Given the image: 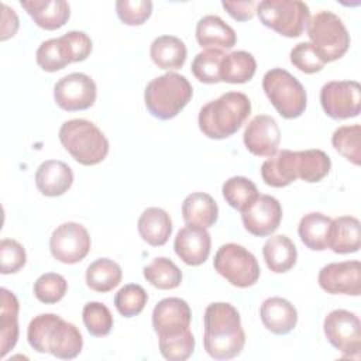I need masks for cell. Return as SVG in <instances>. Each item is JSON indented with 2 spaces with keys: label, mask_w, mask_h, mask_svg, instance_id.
I'll return each instance as SVG.
<instances>
[{
  "label": "cell",
  "mask_w": 361,
  "mask_h": 361,
  "mask_svg": "<svg viewBox=\"0 0 361 361\" xmlns=\"http://www.w3.org/2000/svg\"><path fill=\"white\" fill-rule=\"evenodd\" d=\"M203 345L214 360L237 357L245 344V333L238 310L227 302L210 303L203 316Z\"/></svg>",
  "instance_id": "1"
},
{
  "label": "cell",
  "mask_w": 361,
  "mask_h": 361,
  "mask_svg": "<svg viewBox=\"0 0 361 361\" xmlns=\"http://www.w3.org/2000/svg\"><path fill=\"white\" fill-rule=\"evenodd\" d=\"M27 338L35 351L48 353L61 360L78 357L83 347L79 329L55 313L35 316L28 324Z\"/></svg>",
  "instance_id": "2"
},
{
  "label": "cell",
  "mask_w": 361,
  "mask_h": 361,
  "mask_svg": "<svg viewBox=\"0 0 361 361\" xmlns=\"http://www.w3.org/2000/svg\"><path fill=\"white\" fill-rule=\"evenodd\" d=\"M251 114V102L241 92H227L204 104L197 117L200 131L212 140L235 134Z\"/></svg>",
  "instance_id": "3"
},
{
  "label": "cell",
  "mask_w": 361,
  "mask_h": 361,
  "mask_svg": "<svg viewBox=\"0 0 361 361\" xmlns=\"http://www.w3.org/2000/svg\"><path fill=\"white\" fill-rule=\"evenodd\" d=\"M58 137L62 147L82 165H97L109 154L106 135L89 120L73 118L65 121L59 128Z\"/></svg>",
  "instance_id": "4"
},
{
  "label": "cell",
  "mask_w": 361,
  "mask_h": 361,
  "mask_svg": "<svg viewBox=\"0 0 361 361\" xmlns=\"http://www.w3.org/2000/svg\"><path fill=\"white\" fill-rule=\"evenodd\" d=\"M192 94V85L183 75L168 72L147 85L144 102L155 118L171 120L190 102Z\"/></svg>",
  "instance_id": "5"
},
{
  "label": "cell",
  "mask_w": 361,
  "mask_h": 361,
  "mask_svg": "<svg viewBox=\"0 0 361 361\" xmlns=\"http://www.w3.org/2000/svg\"><path fill=\"white\" fill-rule=\"evenodd\" d=\"M306 30L312 45L326 63L340 59L350 48V34L343 20L331 11L316 13L309 18Z\"/></svg>",
  "instance_id": "6"
},
{
  "label": "cell",
  "mask_w": 361,
  "mask_h": 361,
  "mask_svg": "<svg viewBox=\"0 0 361 361\" xmlns=\"http://www.w3.org/2000/svg\"><path fill=\"white\" fill-rule=\"evenodd\" d=\"M262 89L283 118H296L306 109L307 96L303 85L285 69L268 71L262 78Z\"/></svg>",
  "instance_id": "7"
},
{
  "label": "cell",
  "mask_w": 361,
  "mask_h": 361,
  "mask_svg": "<svg viewBox=\"0 0 361 361\" xmlns=\"http://www.w3.org/2000/svg\"><path fill=\"white\" fill-rule=\"evenodd\" d=\"M255 11L265 27L288 38L302 35L310 18L307 4L299 0H262Z\"/></svg>",
  "instance_id": "8"
},
{
  "label": "cell",
  "mask_w": 361,
  "mask_h": 361,
  "mask_svg": "<svg viewBox=\"0 0 361 361\" xmlns=\"http://www.w3.org/2000/svg\"><path fill=\"white\" fill-rule=\"evenodd\" d=\"M213 267L227 282L237 288L252 286L261 274L254 254L235 243L223 244L217 250Z\"/></svg>",
  "instance_id": "9"
},
{
  "label": "cell",
  "mask_w": 361,
  "mask_h": 361,
  "mask_svg": "<svg viewBox=\"0 0 361 361\" xmlns=\"http://www.w3.org/2000/svg\"><path fill=\"white\" fill-rule=\"evenodd\" d=\"M327 341L341 353V357L358 358L361 350V322L350 310H331L323 322Z\"/></svg>",
  "instance_id": "10"
},
{
  "label": "cell",
  "mask_w": 361,
  "mask_h": 361,
  "mask_svg": "<svg viewBox=\"0 0 361 361\" xmlns=\"http://www.w3.org/2000/svg\"><path fill=\"white\" fill-rule=\"evenodd\" d=\"M320 104L334 120L357 117L361 111V87L357 80H331L320 90Z\"/></svg>",
  "instance_id": "11"
},
{
  "label": "cell",
  "mask_w": 361,
  "mask_h": 361,
  "mask_svg": "<svg viewBox=\"0 0 361 361\" xmlns=\"http://www.w3.org/2000/svg\"><path fill=\"white\" fill-rule=\"evenodd\" d=\"M90 235L87 230L75 221L58 226L49 238V251L52 257L63 264H76L90 251Z\"/></svg>",
  "instance_id": "12"
},
{
  "label": "cell",
  "mask_w": 361,
  "mask_h": 361,
  "mask_svg": "<svg viewBox=\"0 0 361 361\" xmlns=\"http://www.w3.org/2000/svg\"><path fill=\"white\" fill-rule=\"evenodd\" d=\"M97 89L94 80L80 72L61 78L54 86L55 103L66 111H79L92 107L96 102Z\"/></svg>",
  "instance_id": "13"
},
{
  "label": "cell",
  "mask_w": 361,
  "mask_h": 361,
  "mask_svg": "<svg viewBox=\"0 0 361 361\" xmlns=\"http://www.w3.org/2000/svg\"><path fill=\"white\" fill-rule=\"evenodd\" d=\"M317 282L327 293L360 296L361 264L357 259L327 264L320 269Z\"/></svg>",
  "instance_id": "14"
},
{
  "label": "cell",
  "mask_w": 361,
  "mask_h": 361,
  "mask_svg": "<svg viewBox=\"0 0 361 361\" xmlns=\"http://www.w3.org/2000/svg\"><path fill=\"white\" fill-rule=\"evenodd\" d=\"M244 228L255 237H267L276 231L282 220V206L274 196L259 195L241 212Z\"/></svg>",
  "instance_id": "15"
},
{
  "label": "cell",
  "mask_w": 361,
  "mask_h": 361,
  "mask_svg": "<svg viewBox=\"0 0 361 361\" xmlns=\"http://www.w3.org/2000/svg\"><path fill=\"white\" fill-rule=\"evenodd\" d=\"M245 148L257 157H272L278 152L281 131L274 117L267 114L255 116L243 134Z\"/></svg>",
  "instance_id": "16"
},
{
  "label": "cell",
  "mask_w": 361,
  "mask_h": 361,
  "mask_svg": "<svg viewBox=\"0 0 361 361\" xmlns=\"http://www.w3.org/2000/svg\"><path fill=\"white\" fill-rule=\"evenodd\" d=\"M192 310L180 298H165L152 310V327L158 336L185 331L190 326Z\"/></svg>",
  "instance_id": "17"
},
{
  "label": "cell",
  "mask_w": 361,
  "mask_h": 361,
  "mask_svg": "<svg viewBox=\"0 0 361 361\" xmlns=\"http://www.w3.org/2000/svg\"><path fill=\"white\" fill-rule=\"evenodd\" d=\"M173 248L176 255L186 265L199 267L209 258L212 238L204 227L186 224L178 231L173 241Z\"/></svg>",
  "instance_id": "18"
},
{
  "label": "cell",
  "mask_w": 361,
  "mask_h": 361,
  "mask_svg": "<svg viewBox=\"0 0 361 361\" xmlns=\"http://www.w3.org/2000/svg\"><path fill=\"white\" fill-rule=\"evenodd\" d=\"M259 317L267 330L276 336L290 333L298 323L296 307L286 299L274 296L262 302Z\"/></svg>",
  "instance_id": "19"
},
{
  "label": "cell",
  "mask_w": 361,
  "mask_h": 361,
  "mask_svg": "<svg viewBox=\"0 0 361 361\" xmlns=\"http://www.w3.org/2000/svg\"><path fill=\"white\" fill-rule=\"evenodd\" d=\"M73 183L71 166L58 159L44 161L35 172L37 189L48 197H56L68 192Z\"/></svg>",
  "instance_id": "20"
},
{
  "label": "cell",
  "mask_w": 361,
  "mask_h": 361,
  "mask_svg": "<svg viewBox=\"0 0 361 361\" xmlns=\"http://www.w3.org/2000/svg\"><path fill=\"white\" fill-rule=\"evenodd\" d=\"M20 4L38 27L48 31L63 27L71 16L65 0H21Z\"/></svg>",
  "instance_id": "21"
},
{
  "label": "cell",
  "mask_w": 361,
  "mask_h": 361,
  "mask_svg": "<svg viewBox=\"0 0 361 361\" xmlns=\"http://www.w3.org/2000/svg\"><path fill=\"white\" fill-rule=\"evenodd\" d=\"M196 39L206 49H231L237 42L235 31L219 16H204L196 24Z\"/></svg>",
  "instance_id": "22"
},
{
  "label": "cell",
  "mask_w": 361,
  "mask_h": 361,
  "mask_svg": "<svg viewBox=\"0 0 361 361\" xmlns=\"http://www.w3.org/2000/svg\"><path fill=\"white\" fill-rule=\"evenodd\" d=\"M361 247V224L357 217L340 216L331 219L329 244L336 254H351L357 252Z\"/></svg>",
  "instance_id": "23"
},
{
  "label": "cell",
  "mask_w": 361,
  "mask_h": 361,
  "mask_svg": "<svg viewBox=\"0 0 361 361\" xmlns=\"http://www.w3.org/2000/svg\"><path fill=\"white\" fill-rule=\"evenodd\" d=\"M262 180L272 188H285L298 179L296 151L282 149L269 157L261 166Z\"/></svg>",
  "instance_id": "24"
},
{
  "label": "cell",
  "mask_w": 361,
  "mask_h": 361,
  "mask_svg": "<svg viewBox=\"0 0 361 361\" xmlns=\"http://www.w3.org/2000/svg\"><path fill=\"white\" fill-rule=\"evenodd\" d=\"M137 227L141 238L147 244L152 247H161L171 237L172 220L164 209L148 207L141 213Z\"/></svg>",
  "instance_id": "25"
},
{
  "label": "cell",
  "mask_w": 361,
  "mask_h": 361,
  "mask_svg": "<svg viewBox=\"0 0 361 361\" xmlns=\"http://www.w3.org/2000/svg\"><path fill=\"white\" fill-rule=\"evenodd\" d=\"M1 305H0V355L1 358L14 348L18 340V310L20 303L16 295L1 288Z\"/></svg>",
  "instance_id": "26"
},
{
  "label": "cell",
  "mask_w": 361,
  "mask_h": 361,
  "mask_svg": "<svg viewBox=\"0 0 361 361\" xmlns=\"http://www.w3.org/2000/svg\"><path fill=\"white\" fill-rule=\"evenodd\" d=\"M182 217L186 224L209 228L219 219V206L209 193L193 192L182 203Z\"/></svg>",
  "instance_id": "27"
},
{
  "label": "cell",
  "mask_w": 361,
  "mask_h": 361,
  "mask_svg": "<svg viewBox=\"0 0 361 361\" xmlns=\"http://www.w3.org/2000/svg\"><path fill=\"white\" fill-rule=\"evenodd\" d=\"M152 62L165 71H175L183 66L188 55L185 42L175 35H161L149 47Z\"/></svg>",
  "instance_id": "28"
},
{
  "label": "cell",
  "mask_w": 361,
  "mask_h": 361,
  "mask_svg": "<svg viewBox=\"0 0 361 361\" xmlns=\"http://www.w3.org/2000/svg\"><path fill=\"white\" fill-rule=\"evenodd\" d=\"M262 255L269 271L275 274L288 272L295 267L298 259L296 247L285 234H278L268 238L262 247Z\"/></svg>",
  "instance_id": "29"
},
{
  "label": "cell",
  "mask_w": 361,
  "mask_h": 361,
  "mask_svg": "<svg viewBox=\"0 0 361 361\" xmlns=\"http://www.w3.org/2000/svg\"><path fill=\"white\" fill-rule=\"evenodd\" d=\"M331 219L323 213L312 212L305 214L298 226V233L302 243L313 250L323 251L327 250L329 233H330Z\"/></svg>",
  "instance_id": "30"
},
{
  "label": "cell",
  "mask_w": 361,
  "mask_h": 361,
  "mask_svg": "<svg viewBox=\"0 0 361 361\" xmlns=\"http://www.w3.org/2000/svg\"><path fill=\"white\" fill-rule=\"evenodd\" d=\"M123 272L120 265L110 258H97L86 269V285L100 293L113 290L121 282Z\"/></svg>",
  "instance_id": "31"
},
{
  "label": "cell",
  "mask_w": 361,
  "mask_h": 361,
  "mask_svg": "<svg viewBox=\"0 0 361 361\" xmlns=\"http://www.w3.org/2000/svg\"><path fill=\"white\" fill-rule=\"evenodd\" d=\"M257 71V61L247 51L226 54L220 65V79L227 83H245L252 79Z\"/></svg>",
  "instance_id": "32"
},
{
  "label": "cell",
  "mask_w": 361,
  "mask_h": 361,
  "mask_svg": "<svg viewBox=\"0 0 361 361\" xmlns=\"http://www.w3.org/2000/svg\"><path fill=\"white\" fill-rule=\"evenodd\" d=\"M298 178L307 183L320 182L331 168L330 157L322 149L296 151Z\"/></svg>",
  "instance_id": "33"
},
{
  "label": "cell",
  "mask_w": 361,
  "mask_h": 361,
  "mask_svg": "<svg viewBox=\"0 0 361 361\" xmlns=\"http://www.w3.org/2000/svg\"><path fill=\"white\" fill-rule=\"evenodd\" d=\"M142 274L147 282L161 290L175 289L182 282V271L172 259L166 257L154 258L149 265L144 267Z\"/></svg>",
  "instance_id": "34"
},
{
  "label": "cell",
  "mask_w": 361,
  "mask_h": 361,
  "mask_svg": "<svg viewBox=\"0 0 361 361\" xmlns=\"http://www.w3.org/2000/svg\"><path fill=\"white\" fill-rule=\"evenodd\" d=\"M224 200L235 210L244 212L258 196V189L252 180L244 176H233L223 183Z\"/></svg>",
  "instance_id": "35"
},
{
  "label": "cell",
  "mask_w": 361,
  "mask_h": 361,
  "mask_svg": "<svg viewBox=\"0 0 361 361\" xmlns=\"http://www.w3.org/2000/svg\"><path fill=\"white\" fill-rule=\"evenodd\" d=\"M361 127L360 124L341 126L331 135L334 149L354 165L361 164Z\"/></svg>",
  "instance_id": "36"
},
{
  "label": "cell",
  "mask_w": 361,
  "mask_h": 361,
  "mask_svg": "<svg viewBox=\"0 0 361 361\" xmlns=\"http://www.w3.org/2000/svg\"><path fill=\"white\" fill-rule=\"evenodd\" d=\"M158 343L159 353L169 361H185L195 351V337L190 329L176 334L158 336Z\"/></svg>",
  "instance_id": "37"
},
{
  "label": "cell",
  "mask_w": 361,
  "mask_h": 361,
  "mask_svg": "<svg viewBox=\"0 0 361 361\" xmlns=\"http://www.w3.org/2000/svg\"><path fill=\"white\" fill-rule=\"evenodd\" d=\"M224 52L219 49H204L199 52L192 62V73L199 82L203 83H219L220 79V65L224 58Z\"/></svg>",
  "instance_id": "38"
},
{
  "label": "cell",
  "mask_w": 361,
  "mask_h": 361,
  "mask_svg": "<svg viewBox=\"0 0 361 361\" xmlns=\"http://www.w3.org/2000/svg\"><path fill=\"white\" fill-rule=\"evenodd\" d=\"M147 300L148 295L141 285L128 283L116 293L114 306L121 316L133 317L144 310Z\"/></svg>",
  "instance_id": "39"
},
{
  "label": "cell",
  "mask_w": 361,
  "mask_h": 361,
  "mask_svg": "<svg viewBox=\"0 0 361 361\" xmlns=\"http://www.w3.org/2000/svg\"><path fill=\"white\" fill-rule=\"evenodd\" d=\"M82 319L87 331L94 337H104L111 331L113 314L110 309L100 302H89L83 306Z\"/></svg>",
  "instance_id": "40"
},
{
  "label": "cell",
  "mask_w": 361,
  "mask_h": 361,
  "mask_svg": "<svg viewBox=\"0 0 361 361\" xmlns=\"http://www.w3.org/2000/svg\"><path fill=\"white\" fill-rule=\"evenodd\" d=\"M68 290V282L66 279L55 272H47L42 274L35 282H34V296L45 303V305H54L59 302Z\"/></svg>",
  "instance_id": "41"
},
{
  "label": "cell",
  "mask_w": 361,
  "mask_h": 361,
  "mask_svg": "<svg viewBox=\"0 0 361 361\" xmlns=\"http://www.w3.org/2000/svg\"><path fill=\"white\" fill-rule=\"evenodd\" d=\"M37 63L45 72H56L69 65V59L61 38H51L44 41L35 54Z\"/></svg>",
  "instance_id": "42"
},
{
  "label": "cell",
  "mask_w": 361,
  "mask_h": 361,
  "mask_svg": "<svg viewBox=\"0 0 361 361\" xmlns=\"http://www.w3.org/2000/svg\"><path fill=\"white\" fill-rule=\"evenodd\" d=\"M290 62L295 68L307 75L320 72L326 65L312 42L296 44L290 51Z\"/></svg>",
  "instance_id": "43"
},
{
  "label": "cell",
  "mask_w": 361,
  "mask_h": 361,
  "mask_svg": "<svg viewBox=\"0 0 361 361\" xmlns=\"http://www.w3.org/2000/svg\"><path fill=\"white\" fill-rule=\"evenodd\" d=\"M116 13L121 23L127 25H141L149 18L152 13V1L118 0L116 1Z\"/></svg>",
  "instance_id": "44"
},
{
  "label": "cell",
  "mask_w": 361,
  "mask_h": 361,
  "mask_svg": "<svg viewBox=\"0 0 361 361\" xmlns=\"http://www.w3.org/2000/svg\"><path fill=\"white\" fill-rule=\"evenodd\" d=\"M0 259L1 274H16L25 265L27 254L18 241L13 238H3L0 243Z\"/></svg>",
  "instance_id": "45"
},
{
  "label": "cell",
  "mask_w": 361,
  "mask_h": 361,
  "mask_svg": "<svg viewBox=\"0 0 361 361\" xmlns=\"http://www.w3.org/2000/svg\"><path fill=\"white\" fill-rule=\"evenodd\" d=\"M59 38L65 47L71 63L85 61L92 52V39L83 31H68Z\"/></svg>",
  "instance_id": "46"
},
{
  "label": "cell",
  "mask_w": 361,
  "mask_h": 361,
  "mask_svg": "<svg viewBox=\"0 0 361 361\" xmlns=\"http://www.w3.org/2000/svg\"><path fill=\"white\" fill-rule=\"evenodd\" d=\"M223 8L237 21H248L254 17L257 3L252 0L247 1H221Z\"/></svg>",
  "instance_id": "47"
},
{
  "label": "cell",
  "mask_w": 361,
  "mask_h": 361,
  "mask_svg": "<svg viewBox=\"0 0 361 361\" xmlns=\"http://www.w3.org/2000/svg\"><path fill=\"white\" fill-rule=\"evenodd\" d=\"M18 30V17L13 8L3 4V24H1V41L13 37Z\"/></svg>",
  "instance_id": "48"
}]
</instances>
